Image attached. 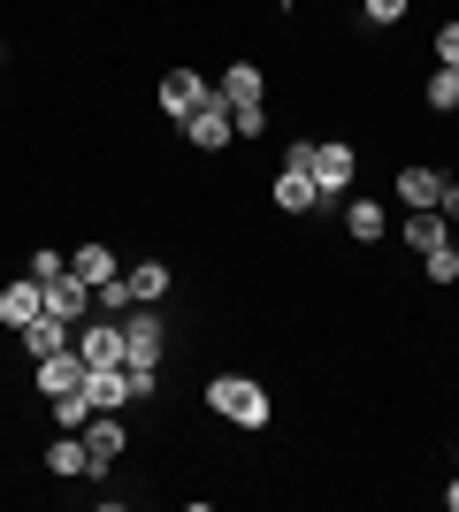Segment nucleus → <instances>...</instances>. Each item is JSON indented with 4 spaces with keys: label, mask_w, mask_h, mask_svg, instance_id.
Wrapping results in <instances>:
<instances>
[{
    "label": "nucleus",
    "mask_w": 459,
    "mask_h": 512,
    "mask_svg": "<svg viewBox=\"0 0 459 512\" xmlns=\"http://www.w3.org/2000/svg\"><path fill=\"white\" fill-rule=\"evenodd\" d=\"M207 413H222V421H238V428L276 421V406H268V390L253 383V375H215V383H207Z\"/></svg>",
    "instance_id": "1"
},
{
    "label": "nucleus",
    "mask_w": 459,
    "mask_h": 512,
    "mask_svg": "<svg viewBox=\"0 0 459 512\" xmlns=\"http://www.w3.org/2000/svg\"><path fill=\"white\" fill-rule=\"evenodd\" d=\"M352 146H337V138H306V176H314V192H322V207H337V199L352 192Z\"/></svg>",
    "instance_id": "2"
},
{
    "label": "nucleus",
    "mask_w": 459,
    "mask_h": 512,
    "mask_svg": "<svg viewBox=\"0 0 459 512\" xmlns=\"http://www.w3.org/2000/svg\"><path fill=\"white\" fill-rule=\"evenodd\" d=\"M77 352H85V367H123V360H131V344H123V321L85 314V321H77Z\"/></svg>",
    "instance_id": "3"
},
{
    "label": "nucleus",
    "mask_w": 459,
    "mask_h": 512,
    "mask_svg": "<svg viewBox=\"0 0 459 512\" xmlns=\"http://www.w3.org/2000/svg\"><path fill=\"white\" fill-rule=\"evenodd\" d=\"M123 344H131V360H123V367H161V352H169L161 314H153V306H131V314H123Z\"/></svg>",
    "instance_id": "4"
},
{
    "label": "nucleus",
    "mask_w": 459,
    "mask_h": 512,
    "mask_svg": "<svg viewBox=\"0 0 459 512\" xmlns=\"http://www.w3.org/2000/svg\"><path fill=\"white\" fill-rule=\"evenodd\" d=\"M199 100H215V85H207L199 69H169V77H161V115H169V123H184Z\"/></svg>",
    "instance_id": "5"
},
{
    "label": "nucleus",
    "mask_w": 459,
    "mask_h": 512,
    "mask_svg": "<svg viewBox=\"0 0 459 512\" xmlns=\"http://www.w3.org/2000/svg\"><path fill=\"white\" fill-rule=\"evenodd\" d=\"M39 390H46V398H69V390H85V352H77V344L46 352V360H39Z\"/></svg>",
    "instance_id": "6"
},
{
    "label": "nucleus",
    "mask_w": 459,
    "mask_h": 512,
    "mask_svg": "<svg viewBox=\"0 0 459 512\" xmlns=\"http://www.w3.org/2000/svg\"><path fill=\"white\" fill-rule=\"evenodd\" d=\"M230 130H238V123H230V107H222V100H199L192 115H184V138H192L199 153H215V146H230Z\"/></svg>",
    "instance_id": "7"
},
{
    "label": "nucleus",
    "mask_w": 459,
    "mask_h": 512,
    "mask_svg": "<svg viewBox=\"0 0 459 512\" xmlns=\"http://www.w3.org/2000/svg\"><path fill=\"white\" fill-rule=\"evenodd\" d=\"M39 314H46V283L39 276H16L8 291H0V321H8V329H31Z\"/></svg>",
    "instance_id": "8"
},
{
    "label": "nucleus",
    "mask_w": 459,
    "mask_h": 512,
    "mask_svg": "<svg viewBox=\"0 0 459 512\" xmlns=\"http://www.w3.org/2000/svg\"><path fill=\"white\" fill-rule=\"evenodd\" d=\"M215 100L230 107V115H238V107H261L268 100V77L253 62H230V69H222V85H215Z\"/></svg>",
    "instance_id": "9"
},
{
    "label": "nucleus",
    "mask_w": 459,
    "mask_h": 512,
    "mask_svg": "<svg viewBox=\"0 0 459 512\" xmlns=\"http://www.w3.org/2000/svg\"><path fill=\"white\" fill-rule=\"evenodd\" d=\"M85 398H92V413H123L131 406V375L123 367H85Z\"/></svg>",
    "instance_id": "10"
},
{
    "label": "nucleus",
    "mask_w": 459,
    "mask_h": 512,
    "mask_svg": "<svg viewBox=\"0 0 459 512\" xmlns=\"http://www.w3.org/2000/svg\"><path fill=\"white\" fill-rule=\"evenodd\" d=\"M77 436H85V451H92V474H108V459H123V444H131V436L115 428V413H92Z\"/></svg>",
    "instance_id": "11"
},
{
    "label": "nucleus",
    "mask_w": 459,
    "mask_h": 512,
    "mask_svg": "<svg viewBox=\"0 0 459 512\" xmlns=\"http://www.w3.org/2000/svg\"><path fill=\"white\" fill-rule=\"evenodd\" d=\"M46 314L77 329V321L92 314V283H85V276H62V283H46Z\"/></svg>",
    "instance_id": "12"
},
{
    "label": "nucleus",
    "mask_w": 459,
    "mask_h": 512,
    "mask_svg": "<svg viewBox=\"0 0 459 512\" xmlns=\"http://www.w3.org/2000/svg\"><path fill=\"white\" fill-rule=\"evenodd\" d=\"M46 467L62 474V482H77V474H92V451H85V436H77V428H62V436L46 444Z\"/></svg>",
    "instance_id": "13"
},
{
    "label": "nucleus",
    "mask_w": 459,
    "mask_h": 512,
    "mask_svg": "<svg viewBox=\"0 0 459 512\" xmlns=\"http://www.w3.org/2000/svg\"><path fill=\"white\" fill-rule=\"evenodd\" d=\"M276 207H284V214H314V207H322L314 176H306V169H291V161H284V176H276Z\"/></svg>",
    "instance_id": "14"
},
{
    "label": "nucleus",
    "mask_w": 459,
    "mask_h": 512,
    "mask_svg": "<svg viewBox=\"0 0 459 512\" xmlns=\"http://www.w3.org/2000/svg\"><path fill=\"white\" fill-rule=\"evenodd\" d=\"M16 337H23V352H31V360H46V352H62V344H77V329H69V321H54V314H39L31 329H16Z\"/></svg>",
    "instance_id": "15"
},
{
    "label": "nucleus",
    "mask_w": 459,
    "mask_h": 512,
    "mask_svg": "<svg viewBox=\"0 0 459 512\" xmlns=\"http://www.w3.org/2000/svg\"><path fill=\"white\" fill-rule=\"evenodd\" d=\"M345 230L360 237V245H375V237L391 230V214H383V199H352V207H345Z\"/></svg>",
    "instance_id": "16"
},
{
    "label": "nucleus",
    "mask_w": 459,
    "mask_h": 512,
    "mask_svg": "<svg viewBox=\"0 0 459 512\" xmlns=\"http://www.w3.org/2000/svg\"><path fill=\"white\" fill-rule=\"evenodd\" d=\"M69 276H85L92 291H100V283H115V253L108 245H77V253H69Z\"/></svg>",
    "instance_id": "17"
},
{
    "label": "nucleus",
    "mask_w": 459,
    "mask_h": 512,
    "mask_svg": "<svg viewBox=\"0 0 459 512\" xmlns=\"http://www.w3.org/2000/svg\"><path fill=\"white\" fill-rule=\"evenodd\" d=\"M437 192H444V169H398V199L406 207H437Z\"/></svg>",
    "instance_id": "18"
},
{
    "label": "nucleus",
    "mask_w": 459,
    "mask_h": 512,
    "mask_svg": "<svg viewBox=\"0 0 459 512\" xmlns=\"http://www.w3.org/2000/svg\"><path fill=\"white\" fill-rule=\"evenodd\" d=\"M444 230H452V222H444L437 207H406V245H421V253H429V245H444Z\"/></svg>",
    "instance_id": "19"
},
{
    "label": "nucleus",
    "mask_w": 459,
    "mask_h": 512,
    "mask_svg": "<svg viewBox=\"0 0 459 512\" xmlns=\"http://www.w3.org/2000/svg\"><path fill=\"white\" fill-rule=\"evenodd\" d=\"M123 283H131V299H138V306L169 299V268H161V260H138V268H131V276H123Z\"/></svg>",
    "instance_id": "20"
},
{
    "label": "nucleus",
    "mask_w": 459,
    "mask_h": 512,
    "mask_svg": "<svg viewBox=\"0 0 459 512\" xmlns=\"http://www.w3.org/2000/svg\"><path fill=\"white\" fill-rule=\"evenodd\" d=\"M429 107H437V115H459V69L452 62H437V77H429Z\"/></svg>",
    "instance_id": "21"
},
{
    "label": "nucleus",
    "mask_w": 459,
    "mask_h": 512,
    "mask_svg": "<svg viewBox=\"0 0 459 512\" xmlns=\"http://www.w3.org/2000/svg\"><path fill=\"white\" fill-rule=\"evenodd\" d=\"M131 283H123V276H115V283H100V291H92V314H108V321H123V314H131Z\"/></svg>",
    "instance_id": "22"
},
{
    "label": "nucleus",
    "mask_w": 459,
    "mask_h": 512,
    "mask_svg": "<svg viewBox=\"0 0 459 512\" xmlns=\"http://www.w3.org/2000/svg\"><path fill=\"white\" fill-rule=\"evenodd\" d=\"M421 268H429V283H459V245L444 237V245H429L421 253Z\"/></svg>",
    "instance_id": "23"
},
{
    "label": "nucleus",
    "mask_w": 459,
    "mask_h": 512,
    "mask_svg": "<svg viewBox=\"0 0 459 512\" xmlns=\"http://www.w3.org/2000/svg\"><path fill=\"white\" fill-rule=\"evenodd\" d=\"M46 406H54V428H85V421H92V398H85V390H69V398H46Z\"/></svg>",
    "instance_id": "24"
},
{
    "label": "nucleus",
    "mask_w": 459,
    "mask_h": 512,
    "mask_svg": "<svg viewBox=\"0 0 459 512\" xmlns=\"http://www.w3.org/2000/svg\"><path fill=\"white\" fill-rule=\"evenodd\" d=\"M23 276H39V283H62V276H69V253H54V245H39V253H31V268H23Z\"/></svg>",
    "instance_id": "25"
},
{
    "label": "nucleus",
    "mask_w": 459,
    "mask_h": 512,
    "mask_svg": "<svg viewBox=\"0 0 459 512\" xmlns=\"http://www.w3.org/2000/svg\"><path fill=\"white\" fill-rule=\"evenodd\" d=\"M360 8H368L375 31H391V23H406V8H414V0H360Z\"/></svg>",
    "instance_id": "26"
},
{
    "label": "nucleus",
    "mask_w": 459,
    "mask_h": 512,
    "mask_svg": "<svg viewBox=\"0 0 459 512\" xmlns=\"http://www.w3.org/2000/svg\"><path fill=\"white\" fill-rule=\"evenodd\" d=\"M230 123H238V138H261V130H268V107H238Z\"/></svg>",
    "instance_id": "27"
},
{
    "label": "nucleus",
    "mask_w": 459,
    "mask_h": 512,
    "mask_svg": "<svg viewBox=\"0 0 459 512\" xmlns=\"http://www.w3.org/2000/svg\"><path fill=\"white\" fill-rule=\"evenodd\" d=\"M123 375H131V398H153V390H161V367H123Z\"/></svg>",
    "instance_id": "28"
},
{
    "label": "nucleus",
    "mask_w": 459,
    "mask_h": 512,
    "mask_svg": "<svg viewBox=\"0 0 459 512\" xmlns=\"http://www.w3.org/2000/svg\"><path fill=\"white\" fill-rule=\"evenodd\" d=\"M437 62L459 69V23H444V31H437Z\"/></svg>",
    "instance_id": "29"
},
{
    "label": "nucleus",
    "mask_w": 459,
    "mask_h": 512,
    "mask_svg": "<svg viewBox=\"0 0 459 512\" xmlns=\"http://www.w3.org/2000/svg\"><path fill=\"white\" fill-rule=\"evenodd\" d=\"M437 214H444V222H459V184H452V176H444V192H437Z\"/></svg>",
    "instance_id": "30"
},
{
    "label": "nucleus",
    "mask_w": 459,
    "mask_h": 512,
    "mask_svg": "<svg viewBox=\"0 0 459 512\" xmlns=\"http://www.w3.org/2000/svg\"><path fill=\"white\" fill-rule=\"evenodd\" d=\"M444 505H452V512H459V482H452V490H444Z\"/></svg>",
    "instance_id": "31"
},
{
    "label": "nucleus",
    "mask_w": 459,
    "mask_h": 512,
    "mask_svg": "<svg viewBox=\"0 0 459 512\" xmlns=\"http://www.w3.org/2000/svg\"><path fill=\"white\" fill-rule=\"evenodd\" d=\"M0 62H8V46H0Z\"/></svg>",
    "instance_id": "32"
}]
</instances>
